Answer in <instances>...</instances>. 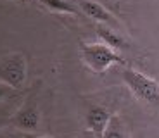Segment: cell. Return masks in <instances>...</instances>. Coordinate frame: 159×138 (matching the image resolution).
<instances>
[{
	"label": "cell",
	"mask_w": 159,
	"mask_h": 138,
	"mask_svg": "<svg viewBox=\"0 0 159 138\" xmlns=\"http://www.w3.org/2000/svg\"><path fill=\"white\" fill-rule=\"evenodd\" d=\"M121 78L140 104L159 112V83L156 79L131 67L121 71Z\"/></svg>",
	"instance_id": "6da1fadb"
},
{
	"label": "cell",
	"mask_w": 159,
	"mask_h": 138,
	"mask_svg": "<svg viewBox=\"0 0 159 138\" xmlns=\"http://www.w3.org/2000/svg\"><path fill=\"white\" fill-rule=\"evenodd\" d=\"M80 50H81L83 62L97 74L106 73L114 64H126V60L121 57V54L116 48L106 45L104 42L102 43H85V42H81Z\"/></svg>",
	"instance_id": "7a4b0ae2"
},
{
	"label": "cell",
	"mask_w": 159,
	"mask_h": 138,
	"mask_svg": "<svg viewBox=\"0 0 159 138\" xmlns=\"http://www.w3.org/2000/svg\"><path fill=\"white\" fill-rule=\"evenodd\" d=\"M26 74H28V66L24 55L12 54L0 60V81L12 87L14 90L24 85Z\"/></svg>",
	"instance_id": "3957f363"
},
{
	"label": "cell",
	"mask_w": 159,
	"mask_h": 138,
	"mask_svg": "<svg viewBox=\"0 0 159 138\" xmlns=\"http://www.w3.org/2000/svg\"><path fill=\"white\" fill-rule=\"evenodd\" d=\"M76 5L80 7L81 14L92 17V19L97 21L99 24H107V26L116 28V29L121 28V23H119L118 17H116L109 9L104 7L100 2H97V0H78Z\"/></svg>",
	"instance_id": "277c9868"
},
{
	"label": "cell",
	"mask_w": 159,
	"mask_h": 138,
	"mask_svg": "<svg viewBox=\"0 0 159 138\" xmlns=\"http://www.w3.org/2000/svg\"><path fill=\"white\" fill-rule=\"evenodd\" d=\"M112 114L106 107H92L87 114V126L88 131L95 135V138H102L104 131L107 128L109 121H111Z\"/></svg>",
	"instance_id": "5b68a950"
},
{
	"label": "cell",
	"mask_w": 159,
	"mask_h": 138,
	"mask_svg": "<svg viewBox=\"0 0 159 138\" xmlns=\"http://www.w3.org/2000/svg\"><path fill=\"white\" fill-rule=\"evenodd\" d=\"M12 124L21 128L23 131H35L40 124V112L33 104H26L17 110L14 118H12Z\"/></svg>",
	"instance_id": "8992f818"
},
{
	"label": "cell",
	"mask_w": 159,
	"mask_h": 138,
	"mask_svg": "<svg viewBox=\"0 0 159 138\" xmlns=\"http://www.w3.org/2000/svg\"><path fill=\"white\" fill-rule=\"evenodd\" d=\"M95 31H97V36L102 40L104 43L112 47V48H116L118 52L119 50H128V48H130V43L125 40V36L121 35L119 29H116V28H111V26H107V24H97Z\"/></svg>",
	"instance_id": "52a82bcc"
},
{
	"label": "cell",
	"mask_w": 159,
	"mask_h": 138,
	"mask_svg": "<svg viewBox=\"0 0 159 138\" xmlns=\"http://www.w3.org/2000/svg\"><path fill=\"white\" fill-rule=\"evenodd\" d=\"M38 2L56 14H66V16H80L81 14L78 5H75L69 0H38Z\"/></svg>",
	"instance_id": "ba28073f"
},
{
	"label": "cell",
	"mask_w": 159,
	"mask_h": 138,
	"mask_svg": "<svg viewBox=\"0 0 159 138\" xmlns=\"http://www.w3.org/2000/svg\"><path fill=\"white\" fill-rule=\"evenodd\" d=\"M102 138H131L126 122H125V119L119 114H114L111 118V121H109L107 128L104 131Z\"/></svg>",
	"instance_id": "9c48e42d"
},
{
	"label": "cell",
	"mask_w": 159,
	"mask_h": 138,
	"mask_svg": "<svg viewBox=\"0 0 159 138\" xmlns=\"http://www.w3.org/2000/svg\"><path fill=\"white\" fill-rule=\"evenodd\" d=\"M12 90H14L12 87H9V85H5V83H0V102L5 100L7 97H11Z\"/></svg>",
	"instance_id": "30bf717a"
},
{
	"label": "cell",
	"mask_w": 159,
	"mask_h": 138,
	"mask_svg": "<svg viewBox=\"0 0 159 138\" xmlns=\"http://www.w3.org/2000/svg\"><path fill=\"white\" fill-rule=\"evenodd\" d=\"M24 138H52V136H36V135H24Z\"/></svg>",
	"instance_id": "8fae6325"
},
{
	"label": "cell",
	"mask_w": 159,
	"mask_h": 138,
	"mask_svg": "<svg viewBox=\"0 0 159 138\" xmlns=\"http://www.w3.org/2000/svg\"><path fill=\"white\" fill-rule=\"evenodd\" d=\"M83 138H95V135H93V133H90V131H88V133L87 135H85V136Z\"/></svg>",
	"instance_id": "7c38bea8"
},
{
	"label": "cell",
	"mask_w": 159,
	"mask_h": 138,
	"mask_svg": "<svg viewBox=\"0 0 159 138\" xmlns=\"http://www.w3.org/2000/svg\"><path fill=\"white\" fill-rule=\"evenodd\" d=\"M0 138H12V136H0ZM24 138V136H23Z\"/></svg>",
	"instance_id": "4fadbf2b"
},
{
	"label": "cell",
	"mask_w": 159,
	"mask_h": 138,
	"mask_svg": "<svg viewBox=\"0 0 159 138\" xmlns=\"http://www.w3.org/2000/svg\"><path fill=\"white\" fill-rule=\"evenodd\" d=\"M16 2H26V0H16Z\"/></svg>",
	"instance_id": "5bb4252c"
}]
</instances>
